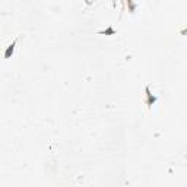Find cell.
I'll return each mask as SVG.
<instances>
[{
    "label": "cell",
    "mask_w": 187,
    "mask_h": 187,
    "mask_svg": "<svg viewBox=\"0 0 187 187\" xmlns=\"http://www.w3.org/2000/svg\"><path fill=\"white\" fill-rule=\"evenodd\" d=\"M145 95H146V105H148L149 108H151V107L156 102V99H158V98H156V96L151 92V88H149V85H146V86H145Z\"/></svg>",
    "instance_id": "obj_1"
},
{
    "label": "cell",
    "mask_w": 187,
    "mask_h": 187,
    "mask_svg": "<svg viewBox=\"0 0 187 187\" xmlns=\"http://www.w3.org/2000/svg\"><path fill=\"white\" fill-rule=\"evenodd\" d=\"M16 44H18V38L13 40V43H12V44L6 48V51H5V59H10V57H12V54H13V51H15Z\"/></svg>",
    "instance_id": "obj_2"
},
{
    "label": "cell",
    "mask_w": 187,
    "mask_h": 187,
    "mask_svg": "<svg viewBox=\"0 0 187 187\" xmlns=\"http://www.w3.org/2000/svg\"><path fill=\"white\" fill-rule=\"evenodd\" d=\"M98 34H101V35H114V34H116V29H114V28H111V27H108L107 29L99 31Z\"/></svg>",
    "instance_id": "obj_3"
},
{
    "label": "cell",
    "mask_w": 187,
    "mask_h": 187,
    "mask_svg": "<svg viewBox=\"0 0 187 187\" xmlns=\"http://www.w3.org/2000/svg\"><path fill=\"white\" fill-rule=\"evenodd\" d=\"M127 6H129V10H130V12H134L136 5L133 3V0H127Z\"/></svg>",
    "instance_id": "obj_4"
},
{
    "label": "cell",
    "mask_w": 187,
    "mask_h": 187,
    "mask_svg": "<svg viewBox=\"0 0 187 187\" xmlns=\"http://www.w3.org/2000/svg\"><path fill=\"white\" fill-rule=\"evenodd\" d=\"M181 34H183V35H184V34H187V28H186V29H183V31H181Z\"/></svg>",
    "instance_id": "obj_5"
}]
</instances>
